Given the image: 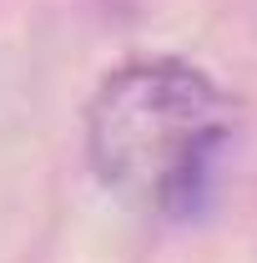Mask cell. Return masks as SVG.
I'll list each match as a JSON object with an SVG mask.
<instances>
[{
    "label": "cell",
    "mask_w": 257,
    "mask_h": 263,
    "mask_svg": "<svg viewBox=\"0 0 257 263\" xmlns=\"http://www.w3.org/2000/svg\"><path fill=\"white\" fill-rule=\"evenodd\" d=\"M222 97L177 61L126 66L96 91L91 157L106 187L141 208H187L222 142Z\"/></svg>",
    "instance_id": "cell-1"
}]
</instances>
